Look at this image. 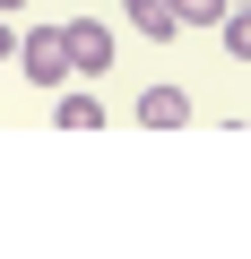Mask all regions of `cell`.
Here are the masks:
<instances>
[{
    "instance_id": "obj_1",
    "label": "cell",
    "mask_w": 251,
    "mask_h": 259,
    "mask_svg": "<svg viewBox=\"0 0 251 259\" xmlns=\"http://www.w3.org/2000/svg\"><path fill=\"white\" fill-rule=\"evenodd\" d=\"M61 52H69V78H104L121 61V44H113L104 18H61Z\"/></svg>"
},
{
    "instance_id": "obj_2",
    "label": "cell",
    "mask_w": 251,
    "mask_h": 259,
    "mask_svg": "<svg viewBox=\"0 0 251 259\" xmlns=\"http://www.w3.org/2000/svg\"><path fill=\"white\" fill-rule=\"evenodd\" d=\"M18 69H26L44 95H61V87H69V52H61V26H26V35H18Z\"/></svg>"
},
{
    "instance_id": "obj_3",
    "label": "cell",
    "mask_w": 251,
    "mask_h": 259,
    "mask_svg": "<svg viewBox=\"0 0 251 259\" xmlns=\"http://www.w3.org/2000/svg\"><path fill=\"white\" fill-rule=\"evenodd\" d=\"M139 121H148V130H182V121H191V95H182V87H148V95H139Z\"/></svg>"
},
{
    "instance_id": "obj_4",
    "label": "cell",
    "mask_w": 251,
    "mask_h": 259,
    "mask_svg": "<svg viewBox=\"0 0 251 259\" xmlns=\"http://www.w3.org/2000/svg\"><path fill=\"white\" fill-rule=\"evenodd\" d=\"M121 18H130V35H148V44H173V35H182L165 0H121Z\"/></svg>"
},
{
    "instance_id": "obj_5",
    "label": "cell",
    "mask_w": 251,
    "mask_h": 259,
    "mask_svg": "<svg viewBox=\"0 0 251 259\" xmlns=\"http://www.w3.org/2000/svg\"><path fill=\"white\" fill-rule=\"evenodd\" d=\"M52 112H61V130H104V104H95L87 87H61V104H52Z\"/></svg>"
},
{
    "instance_id": "obj_6",
    "label": "cell",
    "mask_w": 251,
    "mask_h": 259,
    "mask_svg": "<svg viewBox=\"0 0 251 259\" xmlns=\"http://www.w3.org/2000/svg\"><path fill=\"white\" fill-rule=\"evenodd\" d=\"M173 26H225V0H165Z\"/></svg>"
},
{
    "instance_id": "obj_7",
    "label": "cell",
    "mask_w": 251,
    "mask_h": 259,
    "mask_svg": "<svg viewBox=\"0 0 251 259\" xmlns=\"http://www.w3.org/2000/svg\"><path fill=\"white\" fill-rule=\"evenodd\" d=\"M217 35H225V52H234V61H251V9H225V26H217Z\"/></svg>"
},
{
    "instance_id": "obj_8",
    "label": "cell",
    "mask_w": 251,
    "mask_h": 259,
    "mask_svg": "<svg viewBox=\"0 0 251 259\" xmlns=\"http://www.w3.org/2000/svg\"><path fill=\"white\" fill-rule=\"evenodd\" d=\"M0 52H18V35H9V18H0Z\"/></svg>"
},
{
    "instance_id": "obj_9",
    "label": "cell",
    "mask_w": 251,
    "mask_h": 259,
    "mask_svg": "<svg viewBox=\"0 0 251 259\" xmlns=\"http://www.w3.org/2000/svg\"><path fill=\"white\" fill-rule=\"evenodd\" d=\"M9 9H26V0H0V18H9Z\"/></svg>"
},
{
    "instance_id": "obj_10",
    "label": "cell",
    "mask_w": 251,
    "mask_h": 259,
    "mask_svg": "<svg viewBox=\"0 0 251 259\" xmlns=\"http://www.w3.org/2000/svg\"><path fill=\"white\" fill-rule=\"evenodd\" d=\"M225 9H251V0H225Z\"/></svg>"
}]
</instances>
